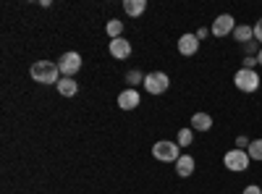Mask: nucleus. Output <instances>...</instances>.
<instances>
[{"instance_id": "obj_16", "label": "nucleus", "mask_w": 262, "mask_h": 194, "mask_svg": "<svg viewBox=\"0 0 262 194\" xmlns=\"http://www.w3.org/2000/svg\"><path fill=\"white\" fill-rule=\"evenodd\" d=\"M105 32H107V37H111V39L123 37V21L121 18H111V21H107V27H105Z\"/></svg>"}, {"instance_id": "obj_1", "label": "nucleus", "mask_w": 262, "mask_h": 194, "mask_svg": "<svg viewBox=\"0 0 262 194\" xmlns=\"http://www.w3.org/2000/svg\"><path fill=\"white\" fill-rule=\"evenodd\" d=\"M29 74H32V79H34L37 84H58V81H60L58 63H50V60H37V63H32Z\"/></svg>"}, {"instance_id": "obj_22", "label": "nucleus", "mask_w": 262, "mask_h": 194, "mask_svg": "<svg viewBox=\"0 0 262 194\" xmlns=\"http://www.w3.org/2000/svg\"><path fill=\"white\" fill-rule=\"evenodd\" d=\"M259 48H262V45H259ZM259 48H257V42H247V45H244V53L252 55V53H259Z\"/></svg>"}, {"instance_id": "obj_18", "label": "nucleus", "mask_w": 262, "mask_h": 194, "mask_svg": "<svg viewBox=\"0 0 262 194\" xmlns=\"http://www.w3.org/2000/svg\"><path fill=\"white\" fill-rule=\"evenodd\" d=\"M249 158L252 160H262V139H252V144H249Z\"/></svg>"}, {"instance_id": "obj_12", "label": "nucleus", "mask_w": 262, "mask_h": 194, "mask_svg": "<svg viewBox=\"0 0 262 194\" xmlns=\"http://www.w3.org/2000/svg\"><path fill=\"white\" fill-rule=\"evenodd\" d=\"M194 168H196V163H194L191 155H181V158L176 160V174H179L181 179H189V176L194 174Z\"/></svg>"}, {"instance_id": "obj_24", "label": "nucleus", "mask_w": 262, "mask_h": 194, "mask_svg": "<svg viewBox=\"0 0 262 194\" xmlns=\"http://www.w3.org/2000/svg\"><path fill=\"white\" fill-rule=\"evenodd\" d=\"M194 34H196V39H200V42H202V39H207V34H212V32H210V29H205V27H202V29H196V32H194Z\"/></svg>"}, {"instance_id": "obj_14", "label": "nucleus", "mask_w": 262, "mask_h": 194, "mask_svg": "<svg viewBox=\"0 0 262 194\" xmlns=\"http://www.w3.org/2000/svg\"><path fill=\"white\" fill-rule=\"evenodd\" d=\"M123 11H126V16L137 18L147 11V0H123Z\"/></svg>"}, {"instance_id": "obj_15", "label": "nucleus", "mask_w": 262, "mask_h": 194, "mask_svg": "<svg viewBox=\"0 0 262 194\" xmlns=\"http://www.w3.org/2000/svg\"><path fill=\"white\" fill-rule=\"evenodd\" d=\"M233 39H236V42H242V45L252 42V39H254V27H249V24H236V29H233Z\"/></svg>"}, {"instance_id": "obj_17", "label": "nucleus", "mask_w": 262, "mask_h": 194, "mask_svg": "<svg viewBox=\"0 0 262 194\" xmlns=\"http://www.w3.org/2000/svg\"><path fill=\"white\" fill-rule=\"evenodd\" d=\"M191 142H194V128L191 126H184L181 132H179V137H176V144L179 147H189Z\"/></svg>"}, {"instance_id": "obj_2", "label": "nucleus", "mask_w": 262, "mask_h": 194, "mask_svg": "<svg viewBox=\"0 0 262 194\" xmlns=\"http://www.w3.org/2000/svg\"><path fill=\"white\" fill-rule=\"evenodd\" d=\"M233 84H236L238 92L252 95V92H257V90L262 87V79H259V74L252 71V69H238V71L233 74Z\"/></svg>"}, {"instance_id": "obj_7", "label": "nucleus", "mask_w": 262, "mask_h": 194, "mask_svg": "<svg viewBox=\"0 0 262 194\" xmlns=\"http://www.w3.org/2000/svg\"><path fill=\"white\" fill-rule=\"evenodd\" d=\"M233 29H236V18L231 13H221L212 21V27H210V32L215 37H228V34H233Z\"/></svg>"}, {"instance_id": "obj_10", "label": "nucleus", "mask_w": 262, "mask_h": 194, "mask_svg": "<svg viewBox=\"0 0 262 194\" xmlns=\"http://www.w3.org/2000/svg\"><path fill=\"white\" fill-rule=\"evenodd\" d=\"M196 50H200V39H196V34H181L179 53L189 58V55H196Z\"/></svg>"}, {"instance_id": "obj_8", "label": "nucleus", "mask_w": 262, "mask_h": 194, "mask_svg": "<svg viewBox=\"0 0 262 194\" xmlns=\"http://www.w3.org/2000/svg\"><path fill=\"white\" fill-rule=\"evenodd\" d=\"M107 50H111V55H113L116 60H126V58L131 55V42H128V39H123V37L111 39V45H107Z\"/></svg>"}, {"instance_id": "obj_9", "label": "nucleus", "mask_w": 262, "mask_h": 194, "mask_svg": "<svg viewBox=\"0 0 262 194\" xmlns=\"http://www.w3.org/2000/svg\"><path fill=\"white\" fill-rule=\"evenodd\" d=\"M142 102V97H139V92L137 90H123L121 95H118V107H121V111H134V107Z\"/></svg>"}, {"instance_id": "obj_11", "label": "nucleus", "mask_w": 262, "mask_h": 194, "mask_svg": "<svg viewBox=\"0 0 262 194\" xmlns=\"http://www.w3.org/2000/svg\"><path fill=\"white\" fill-rule=\"evenodd\" d=\"M55 87H58V95H63V97H74L79 92V84L71 76H60V81L55 84Z\"/></svg>"}, {"instance_id": "obj_3", "label": "nucleus", "mask_w": 262, "mask_h": 194, "mask_svg": "<svg viewBox=\"0 0 262 194\" xmlns=\"http://www.w3.org/2000/svg\"><path fill=\"white\" fill-rule=\"evenodd\" d=\"M249 163H252L249 153H247V149H238V147L228 149V153L223 155V165L231 170V174H242V170L249 168Z\"/></svg>"}, {"instance_id": "obj_4", "label": "nucleus", "mask_w": 262, "mask_h": 194, "mask_svg": "<svg viewBox=\"0 0 262 194\" xmlns=\"http://www.w3.org/2000/svg\"><path fill=\"white\" fill-rule=\"evenodd\" d=\"M152 155H155V160H163V163H176L181 158V147L176 142L163 139V142L152 144Z\"/></svg>"}, {"instance_id": "obj_13", "label": "nucleus", "mask_w": 262, "mask_h": 194, "mask_svg": "<svg viewBox=\"0 0 262 194\" xmlns=\"http://www.w3.org/2000/svg\"><path fill=\"white\" fill-rule=\"evenodd\" d=\"M191 128L194 132H210L212 128V116L210 113H194L191 116Z\"/></svg>"}, {"instance_id": "obj_20", "label": "nucleus", "mask_w": 262, "mask_h": 194, "mask_svg": "<svg viewBox=\"0 0 262 194\" xmlns=\"http://www.w3.org/2000/svg\"><path fill=\"white\" fill-rule=\"evenodd\" d=\"M257 66H259V63H257V55H247V58H244V69L257 71Z\"/></svg>"}, {"instance_id": "obj_6", "label": "nucleus", "mask_w": 262, "mask_h": 194, "mask_svg": "<svg viewBox=\"0 0 262 194\" xmlns=\"http://www.w3.org/2000/svg\"><path fill=\"white\" fill-rule=\"evenodd\" d=\"M58 69H60V74L63 76H76L79 74V69H81V55L76 53V50H69V53H63L60 58H58Z\"/></svg>"}, {"instance_id": "obj_21", "label": "nucleus", "mask_w": 262, "mask_h": 194, "mask_svg": "<svg viewBox=\"0 0 262 194\" xmlns=\"http://www.w3.org/2000/svg\"><path fill=\"white\" fill-rule=\"evenodd\" d=\"M249 144H252V142H249L247 137H236V147H238V149H249Z\"/></svg>"}, {"instance_id": "obj_26", "label": "nucleus", "mask_w": 262, "mask_h": 194, "mask_svg": "<svg viewBox=\"0 0 262 194\" xmlns=\"http://www.w3.org/2000/svg\"><path fill=\"white\" fill-rule=\"evenodd\" d=\"M257 63H259V66H262V48H259V53H257Z\"/></svg>"}, {"instance_id": "obj_5", "label": "nucleus", "mask_w": 262, "mask_h": 194, "mask_svg": "<svg viewBox=\"0 0 262 194\" xmlns=\"http://www.w3.org/2000/svg\"><path fill=\"white\" fill-rule=\"evenodd\" d=\"M168 87H170L168 74H163V71H149V74H144V90H147L149 95H163V92H168Z\"/></svg>"}, {"instance_id": "obj_25", "label": "nucleus", "mask_w": 262, "mask_h": 194, "mask_svg": "<svg viewBox=\"0 0 262 194\" xmlns=\"http://www.w3.org/2000/svg\"><path fill=\"white\" fill-rule=\"evenodd\" d=\"M244 194H262V189H259L257 184H249V186L244 189Z\"/></svg>"}, {"instance_id": "obj_19", "label": "nucleus", "mask_w": 262, "mask_h": 194, "mask_svg": "<svg viewBox=\"0 0 262 194\" xmlns=\"http://www.w3.org/2000/svg\"><path fill=\"white\" fill-rule=\"evenodd\" d=\"M126 81L131 84V90H134L137 84H144V76H142V71H128L126 74Z\"/></svg>"}, {"instance_id": "obj_23", "label": "nucleus", "mask_w": 262, "mask_h": 194, "mask_svg": "<svg viewBox=\"0 0 262 194\" xmlns=\"http://www.w3.org/2000/svg\"><path fill=\"white\" fill-rule=\"evenodd\" d=\"M254 39H257V42H262V18L254 24Z\"/></svg>"}]
</instances>
